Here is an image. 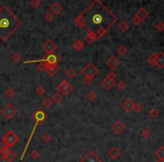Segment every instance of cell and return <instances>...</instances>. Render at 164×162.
<instances>
[{"label":"cell","mask_w":164,"mask_h":162,"mask_svg":"<svg viewBox=\"0 0 164 162\" xmlns=\"http://www.w3.org/2000/svg\"><path fill=\"white\" fill-rule=\"evenodd\" d=\"M155 155L158 159H164V146H161L155 152Z\"/></svg>","instance_id":"f546056e"},{"label":"cell","mask_w":164,"mask_h":162,"mask_svg":"<svg viewBox=\"0 0 164 162\" xmlns=\"http://www.w3.org/2000/svg\"><path fill=\"white\" fill-rule=\"evenodd\" d=\"M86 98L90 100V102H93L97 99V92H95V90H90L88 94H86Z\"/></svg>","instance_id":"cb8c5ba5"},{"label":"cell","mask_w":164,"mask_h":162,"mask_svg":"<svg viewBox=\"0 0 164 162\" xmlns=\"http://www.w3.org/2000/svg\"><path fill=\"white\" fill-rule=\"evenodd\" d=\"M65 74H66V77L68 78H74L75 76H77V71H75L74 69L70 68L65 71Z\"/></svg>","instance_id":"484cf974"},{"label":"cell","mask_w":164,"mask_h":162,"mask_svg":"<svg viewBox=\"0 0 164 162\" xmlns=\"http://www.w3.org/2000/svg\"><path fill=\"white\" fill-rule=\"evenodd\" d=\"M21 26V20L17 18L7 6L0 8V40L6 42Z\"/></svg>","instance_id":"7a4b0ae2"},{"label":"cell","mask_w":164,"mask_h":162,"mask_svg":"<svg viewBox=\"0 0 164 162\" xmlns=\"http://www.w3.org/2000/svg\"><path fill=\"white\" fill-rule=\"evenodd\" d=\"M10 151V147L8 146H5V145H2L1 147H0V154H1V156H6L8 152Z\"/></svg>","instance_id":"4316f807"},{"label":"cell","mask_w":164,"mask_h":162,"mask_svg":"<svg viewBox=\"0 0 164 162\" xmlns=\"http://www.w3.org/2000/svg\"><path fill=\"white\" fill-rule=\"evenodd\" d=\"M163 28H164V25H163V23H162V22H160V23L156 25V29H157V31H160V32H161V31H163Z\"/></svg>","instance_id":"ee69618b"},{"label":"cell","mask_w":164,"mask_h":162,"mask_svg":"<svg viewBox=\"0 0 164 162\" xmlns=\"http://www.w3.org/2000/svg\"><path fill=\"white\" fill-rule=\"evenodd\" d=\"M144 109V106L140 104V102H136V104H134V108H133V111H135V113H142Z\"/></svg>","instance_id":"d4e9b609"},{"label":"cell","mask_w":164,"mask_h":162,"mask_svg":"<svg viewBox=\"0 0 164 162\" xmlns=\"http://www.w3.org/2000/svg\"><path fill=\"white\" fill-rule=\"evenodd\" d=\"M157 162H164V159H158Z\"/></svg>","instance_id":"c3c4849f"},{"label":"cell","mask_w":164,"mask_h":162,"mask_svg":"<svg viewBox=\"0 0 164 162\" xmlns=\"http://www.w3.org/2000/svg\"><path fill=\"white\" fill-rule=\"evenodd\" d=\"M2 115L7 118V120H11L17 115V108L12 105V104H7L3 109H2Z\"/></svg>","instance_id":"8992f818"},{"label":"cell","mask_w":164,"mask_h":162,"mask_svg":"<svg viewBox=\"0 0 164 162\" xmlns=\"http://www.w3.org/2000/svg\"><path fill=\"white\" fill-rule=\"evenodd\" d=\"M117 53H118L119 55H125V54L127 53V49H126V46H125V45H120V46L117 49Z\"/></svg>","instance_id":"d6a6232c"},{"label":"cell","mask_w":164,"mask_h":162,"mask_svg":"<svg viewBox=\"0 0 164 162\" xmlns=\"http://www.w3.org/2000/svg\"><path fill=\"white\" fill-rule=\"evenodd\" d=\"M43 50L47 54L52 53V52H55V50H56V45H55V43L53 42L52 40H48V41H46L43 44Z\"/></svg>","instance_id":"30bf717a"},{"label":"cell","mask_w":164,"mask_h":162,"mask_svg":"<svg viewBox=\"0 0 164 162\" xmlns=\"http://www.w3.org/2000/svg\"><path fill=\"white\" fill-rule=\"evenodd\" d=\"M18 141H19V137H18V135H16L12 131H8V132L2 136V138H1L2 144L5 145V146H8V147L14 146Z\"/></svg>","instance_id":"5b68a950"},{"label":"cell","mask_w":164,"mask_h":162,"mask_svg":"<svg viewBox=\"0 0 164 162\" xmlns=\"http://www.w3.org/2000/svg\"><path fill=\"white\" fill-rule=\"evenodd\" d=\"M82 74L83 77H91L95 78L97 74H98V69L95 68L92 63H88L84 68L82 69Z\"/></svg>","instance_id":"ba28073f"},{"label":"cell","mask_w":164,"mask_h":162,"mask_svg":"<svg viewBox=\"0 0 164 162\" xmlns=\"http://www.w3.org/2000/svg\"><path fill=\"white\" fill-rule=\"evenodd\" d=\"M45 92H46V89H45V87H43V86H41V87H38V88L36 89V94L39 95V96L44 95Z\"/></svg>","instance_id":"e575fe53"},{"label":"cell","mask_w":164,"mask_h":162,"mask_svg":"<svg viewBox=\"0 0 164 162\" xmlns=\"http://www.w3.org/2000/svg\"><path fill=\"white\" fill-rule=\"evenodd\" d=\"M121 108H124V111H127V113H129V111H133V108H134V102L130 100L129 98H127V99H125L122 104H121Z\"/></svg>","instance_id":"7c38bea8"},{"label":"cell","mask_w":164,"mask_h":162,"mask_svg":"<svg viewBox=\"0 0 164 162\" xmlns=\"http://www.w3.org/2000/svg\"><path fill=\"white\" fill-rule=\"evenodd\" d=\"M140 23H142V22H140V19H138L136 16L133 18V24H134V25H138V24H140Z\"/></svg>","instance_id":"f6af8a7d"},{"label":"cell","mask_w":164,"mask_h":162,"mask_svg":"<svg viewBox=\"0 0 164 162\" xmlns=\"http://www.w3.org/2000/svg\"><path fill=\"white\" fill-rule=\"evenodd\" d=\"M61 61L60 56L55 53V52H52V53H48L46 54V56L44 59H41V60H30V61H25L24 63H48V64H57Z\"/></svg>","instance_id":"277c9868"},{"label":"cell","mask_w":164,"mask_h":162,"mask_svg":"<svg viewBox=\"0 0 164 162\" xmlns=\"http://www.w3.org/2000/svg\"><path fill=\"white\" fill-rule=\"evenodd\" d=\"M53 105V102L51 98H45L43 100V106L45 108H51Z\"/></svg>","instance_id":"83f0119b"},{"label":"cell","mask_w":164,"mask_h":162,"mask_svg":"<svg viewBox=\"0 0 164 162\" xmlns=\"http://www.w3.org/2000/svg\"><path fill=\"white\" fill-rule=\"evenodd\" d=\"M37 70H38L39 72H43L44 71V63H39V64L37 65Z\"/></svg>","instance_id":"bcb514c9"},{"label":"cell","mask_w":164,"mask_h":162,"mask_svg":"<svg viewBox=\"0 0 164 162\" xmlns=\"http://www.w3.org/2000/svg\"><path fill=\"white\" fill-rule=\"evenodd\" d=\"M157 115H158V109H157V108H152L151 111H149V116H151L152 118H155Z\"/></svg>","instance_id":"8d00e7d4"},{"label":"cell","mask_w":164,"mask_h":162,"mask_svg":"<svg viewBox=\"0 0 164 162\" xmlns=\"http://www.w3.org/2000/svg\"><path fill=\"white\" fill-rule=\"evenodd\" d=\"M125 124L122 123V122H120V120H116L113 124H112V131L115 132V133H117V134H120V133H122L124 132V129H125Z\"/></svg>","instance_id":"8fae6325"},{"label":"cell","mask_w":164,"mask_h":162,"mask_svg":"<svg viewBox=\"0 0 164 162\" xmlns=\"http://www.w3.org/2000/svg\"><path fill=\"white\" fill-rule=\"evenodd\" d=\"M155 65L157 68L160 69H163L164 67V55H163V52H160L157 54V60H156Z\"/></svg>","instance_id":"ac0fdd59"},{"label":"cell","mask_w":164,"mask_h":162,"mask_svg":"<svg viewBox=\"0 0 164 162\" xmlns=\"http://www.w3.org/2000/svg\"><path fill=\"white\" fill-rule=\"evenodd\" d=\"M129 29V24L127 23V22H121L120 24H119V31L122 32V33H125V32H127Z\"/></svg>","instance_id":"44dd1931"},{"label":"cell","mask_w":164,"mask_h":162,"mask_svg":"<svg viewBox=\"0 0 164 162\" xmlns=\"http://www.w3.org/2000/svg\"><path fill=\"white\" fill-rule=\"evenodd\" d=\"M51 99H52L53 104H60V102H62V99H63V96H62L59 91H56V92L51 97Z\"/></svg>","instance_id":"d6986e66"},{"label":"cell","mask_w":164,"mask_h":162,"mask_svg":"<svg viewBox=\"0 0 164 162\" xmlns=\"http://www.w3.org/2000/svg\"><path fill=\"white\" fill-rule=\"evenodd\" d=\"M83 47H84V43L82 42L81 40H78L77 42L74 43V50L75 51H81Z\"/></svg>","instance_id":"603a6c76"},{"label":"cell","mask_w":164,"mask_h":162,"mask_svg":"<svg viewBox=\"0 0 164 162\" xmlns=\"http://www.w3.org/2000/svg\"><path fill=\"white\" fill-rule=\"evenodd\" d=\"M32 118L35 120V125L34 127H33V131H32V133H30V136L28 138V141H27V144L25 146V149H24V151H23V153H21V156H20V161L24 159V156H25V153H26L27 149H28V146L30 144V141H32V138L34 136V133L35 131H36V126H38L39 124H42L44 120H46V114H45V111H42V109H38V111H36L33 114V116H32Z\"/></svg>","instance_id":"3957f363"},{"label":"cell","mask_w":164,"mask_h":162,"mask_svg":"<svg viewBox=\"0 0 164 162\" xmlns=\"http://www.w3.org/2000/svg\"><path fill=\"white\" fill-rule=\"evenodd\" d=\"M6 158L9 160V162L15 161V160H16V158H17V153H16L15 151H11V150H10V151L8 152V154L6 155Z\"/></svg>","instance_id":"7402d4cb"},{"label":"cell","mask_w":164,"mask_h":162,"mask_svg":"<svg viewBox=\"0 0 164 162\" xmlns=\"http://www.w3.org/2000/svg\"><path fill=\"white\" fill-rule=\"evenodd\" d=\"M115 85H116V83H115V80H110V79H108V78H104V80L101 81V86L104 87V89H107V90L111 89Z\"/></svg>","instance_id":"5bb4252c"},{"label":"cell","mask_w":164,"mask_h":162,"mask_svg":"<svg viewBox=\"0 0 164 162\" xmlns=\"http://www.w3.org/2000/svg\"><path fill=\"white\" fill-rule=\"evenodd\" d=\"M12 62H15V63H17L20 61V54L19 53H15V54H12Z\"/></svg>","instance_id":"f35d334b"},{"label":"cell","mask_w":164,"mask_h":162,"mask_svg":"<svg viewBox=\"0 0 164 162\" xmlns=\"http://www.w3.org/2000/svg\"><path fill=\"white\" fill-rule=\"evenodd\" d=\"M148 16H149L148 11H147L146 9H144V8H139L137 10V13H136V17H137L138 19H140V22L145 20V19H146Z\"/></svg>","instance_id":"4fadbf2b"},{"label":"cell","mask_w":164,"mask_h":162,"mask_svg":"<svg viewBox=\"0 0 164 162\" xmlns=\"http://www.w3.org/2000/svg\"><path fill=\"white\" fill-rule=\"evenodd\" d=\"M117 87H118V89H119V90H125V89L127 88V85H126V82H125V81H122V80H121V81H119V82L117 83Z\"/></svg>","instance_id":"d590c367"},{"label":"cell","mask_w":164,"mask_h":162,"mask_svg":"<svg viewBox=\"0 0 164 162\" xmlns=\"http://www.w3.org/2000/svg\"><path fill=\"white\" fill-rule=\"evenodd\" d=\"M106 78H108V79H110V80H115V79L117 78V74H116L113 71H111V72H109V73L107 74V77Z\"/></svg>","instance_id":"60d3db41"},{"label":"cell","mask_w":164,"mask_h":162,"mask_svg":"<svg viewBox=\"0 0 164 162\" xmlns=\"http://www.w3.org/2000/svg\"><path fill=\"white\" fill-rule=\"evenodd\" d=\"M30 5H32V7H34V8H38V7L42 5V1H41V0H30Z\"/></svg>","instance_id":"836d02e7"},{"label":"cell","mask_w":164,"mask_h":162,"mask_svg":"<svg viewBox=\"0 0 164 162\" xmlns=\"http://www.w3.org/2000/svg\"><path fill=\"white\" fill-rule=\"evenodd\" d=\"M0 162H9V160L6 156H1V158H0Z\"/></svg>","instance_id":"7dc6e473"},{"label":"cell","mask_w":164,"mask_h":162,"mask_svg":"<svg viewBox=\"0 0 164 162\" xmlns=\"http://www.w3.org/2000/svg\"><path fill=\"white\" fill-rule=\"evenodd\" d=\"M156 60H157V54H156V53H153V54H151V56L148 58V62H149V63H151L152 65H155Z\"/></svg>","instance_id":"1f68e13d"},{"label":"cell","mask_w":164,"mask_h":162,"mask_svg":"<svg viewBox=\"0 0 164 162\" xmlns=\"http://www.w3.org/2000/svg\"><path fill=\"white\" fill-rule=\"evenodd\" d=\"M116 22L117 17L100 0H93L75 19V23L95 40L101 38Z\"/></svg>","instance_id":"6da1fadb"},{"label":"cell","mask_w":164,"mask_h":162,"mask_svg":"<svg viewBox=\"0 0 164 162\" xmlns=\"http://www.w3.org/2000/svg\"><path fill=\"white\" fill-rule=\"evenodd\" d=\"M108 155L111 158L112 160H117L119 156H120V151L117 149V147H111L108 152Z\"/></svg>","instance_id":"2e32d148"},{"label":"cell","mask_w":164,"mask_h":162,"mask_svg":"<svg viewBox=\"0 0 164 162\" xmlns=\"http://www.w3.org/2000/svg\"><path fill=\"white\" fill-rule=\"evenodd\" d=\"M83 78H84L86 83H88V85H90V83L93 81V79H95V78H91V77H83Z\"/></svg>","instance_id":"7bdbcfd3"},{"label":"cell","mask_w":164,"mask_h":162,"mask_svg":"<svg viewBox=\"0 0 164 162\" xmlns=\"http://www.w3.org/2000/svg\"><path fill=\"white\" fill-rule=\"evenodd\" d=\"M42 141L44 143H50L52 141V135L50 133H45L43 136H42Z\"/></svg>","instance_id":"f1b7e54d"},{"label":"cell","mask_w":164,"mask_h":162,"mask_svg":"<svg viewBox=\"0 0 164 162\" xmlns=\"http://www.w3.org/2000/svg\"><path fill=\"white\" fill-rule=\"evenodd\" d=\"M107 65L111 69V70H113V69H116L118 65H119V61H118L117 58L111 56V58H109V60L107 61Z\"/></svg>","instance_id":"9a60e30c"},{"label":"cell","mask_w":164,"mask_h":162,"mask_svg":"<svg viewBox=\"0 0 164 162\" xmlns=\"http://www.w3.org/2000/svg\"><path fill=\"white\" fill-rule=\"evenodd\" d=\"M51 10H52L53 14H56V15H59L62 13V10H63V7H62V5H61L60 2H54L52 6H51Z\"/></svg>","instance_id":"e0dca14e"},{"label":"cell","mask_w":164,"mask_h":162,"mask_svg":"<svg viewBox=\"0 0 164 162\" xmlns=\"http://www.w3.org/2000/svg\"><path fill=\"white\" fill-rule=\"evenodd\" d=\"M140 136L143 137V138H149V137L152 136V132H151V129H148V128H144L142 132H140Z\"/></svg>","instance_id":"ffe728a7"},{"label":"cell","mask_w":164,"mask_h":162,"mask_svg":"<svg viewBox=\"0 0 164 162\" xmlns=\"http://www.w3.org/2000/svg\"><path fill=\"white\" fill-rule=\"evenodd\" d=\"M15 95H16V91H15V89H14V88H11V87L8 88V89L6 90V96H7L8 98H12Z\"/></svg>","instance_id":"4dcf8cb0"},{"label":"cell","mask_w":164,"mask_h":162,"mask_svg":"<svg viewBox=\"0 0 164 162\" xmlns=\"http://www.w3.org/2000/svg\"><path fill=\"white\" fill-rule=\"evenodd\" d=\"M30 155H32V158H33V159H38L41 154H39V152H38V150H37V149H34V150L32 151Z\"/></svg>","instance_id":"74e56055"},{"label":"cell","mask_w":164,"mask_h":162,"mask_svg":"<svg viewBox=\"0 0 164 162\" xmlns=\"http://www.w3.org/2000/svg\"><path fill=\"white\" fill-rule=\"evenodd\" d=\"M81 162H101V159L93 151H90L81 159Z\"/></svg>","instance_id":"9c48e42d"},{"label":"cell","mask_w":164,"mask_h":162,"mask_svg":"<svg viewBox=\"0 0 164 162\" xmlns=\"http://www.w3.org/2000/svg\"><path fill=\"white\" fill-rule=\"evenodd\" d=\"M44 17H45V19H46L47 22H51V20L53 19V14L52 13H47V14H45Z\"/></svg>","instance_id":"b9f144b4"},{"label":"cell","mask_w":164,"mask_h":162,"mask_svg":"<svg viewBox=\"0 0 164 162\" xmlns=\"http://www.w3.org/2000/svg\"><path fill=\"white\" fill-rule=\"evenodd\" d=\"M72 90H73V87H72V85H70V82L66 80H62L57 86V91L62 96H68Z\"/></svg>","instance_id":"52a82bcc"},{"label":"cell","mask_w":164,"mask_h":162,"mask_svg":"<svg viewBox=\"0 0 164 162\" xmlns=\"http://www.w3.org/2000/svg\"><path fill=\"white\" fill-rule=\"evenodd\" d=\"M95 40L93 38V37H92V36H91V35L88 34L86 36V42L88 43V44H92V43L95 42Z\"/></svg>","instance_id":"ab89813d"}]
</instances>
